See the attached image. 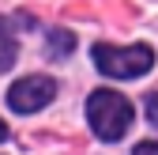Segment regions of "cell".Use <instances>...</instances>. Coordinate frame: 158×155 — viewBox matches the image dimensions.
Instances as JSON below:
<instances>
[{"mask_svg": "<svg viewBox=\"0 0 158 155\" xmlns=\"http://www.w3.org/2000/svg\"><path fill=\"white\" fill-rule=\"evenodd\" d=\"M132 155H158V140H147V144H139Z\"/></svg>", "mask_w": 158, "mask_h": 155, "instance_id": "7", "label": "cell"}, {"mask_svg": "<svg viewBox=\"0 0 158 155\" xmlns=\"http://www.w3.org/2000/svg\"><path fill=\"white\" fill-rule=\"evenodd\" d=\"M132 117H135L132 102L124 99V95L109 91V87L94 91L90 99H87V121H90V129L102 140H121L124 132H128V125H132Z\"/></svg>", "mask_w": 158, "mask_h": 155, "instance_id": "1", "label": "cell"}, {"mask_svg": "<svg viewBox=\"0 0 158 155\" xmlns=\"http://www.w3.org/2000/svg\"><path fill=\"white\" fill-rule=\"evenodd\" d=\"M0 140H8V125L4 121H0Z\"/></svg>", "mask_w": 158, "mask_h": 155, "instance_id": "8", "label": "cell"}, {"mask_svg": "<svg viewBox=\"0 0 158 155\" xmlns=\"http://www.w3.org/2000/svg\"><path fill=\"white\" fill-rule=\"evenodd\" d=\"M53 95H56V83L49 80V76H23L19 83H11L8 102H11L15 113H34V110L49 106Z\"/></svg>", "mask_w": 158, "mask_h": 155, "instance_id": "3", "label": "cell"}, {"mask_svg": "<svg viewBox=\"0 0 158 155\" xmlns=\"http://www.w3.org/2000/svg\"><path fill=\"white\" fill-rule=\"evenodd\" d=\"M147 121L158 129V91H154V95H147Z\"/></svg>", "mask_w": 158, "mask_h": 155, "instance_id": "6", "label": "cell"}, {"mask_svg": "<svg viewBox=\"0 0 158 155\" xmlns=\"http://www.w3.org/2000/svg\"><path fill=\"white\" fill-rule=\"evenodd\" d=\"M15 38H11V30H8V23L0 19V72H8L11 64H15Z\"/></svg>", "mask_w": 158, "mask_h": 155, "instance_id": "4", "label": "cell"}, {"mask_svg": "<svg viewBox=\"0 0 158 155\" xmlns=\"http://www.w3.org/2000/svg\"><path fill=\"white\" fill-rule=\"evenodd\" d=\"M94 64L113 80H135L151 72L154 53L151 46H94Z\"/></svg>", "mask_w": 158, "mask_h": 155, "instance_id": "2", "label": "cell"}, {"mask_svg": "<svg viewBox=\"0 0 158 155\" xmlns=\"http://www.w3.org/2000/svg\"><path fill=\"white\" fill-rule=\"evenodd\" d=\"M75 49V34L72 30H49V53L53 57H68Z\"/></svg>", "mask_w": 158, "mask_h": 155, "instance_id": "5", "label": "cell"}]
</instances>
